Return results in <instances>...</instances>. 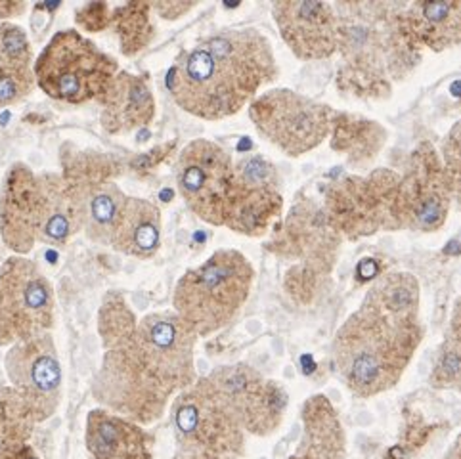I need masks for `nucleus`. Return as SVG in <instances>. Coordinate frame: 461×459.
I'll return each instance as SVG.
<instances>
[{"label": "nucleus", "instance_id": "4", "mask_svg": "<svg viewBox=\"0 0 461 459\" xmlns=\"http://www.w3.org/2000/svg\"><path fill=\"white\" fill-rule=\"evenodd\" d=\"M333 8L337 50L343 58L339 86L357 96L387 94L391 81L418 61V49L404 27V6L347 3Z\"/></svg>", "mask_w": 461, "mask_h": 459}, {"label": "nucleus", "instance_id": "27", "mask_svg": "<svg viewBox=\"0 0 461 459\" xmlns=\"http://www.w3.org/2000/svg\"><path fill=\"white\" fill-rule=\"evenodd\" d=\"M331 132L333 148L347 151L352 159L372 158L370 153L381 148L383 134H385L377 127V122L341 113H335Z\"/></svg>", "mask_w": 461, "mask_h": 459}, {"label": "nucleus", "instance_id": "8", "mask_svg": "<svg viewBox=\"0 0 461 459\" xmlns=\"http://www.w3.org/2000/svg\"><path fill=\"white\" fill-rule=\"evenodd\" d=\"M249 117L270 144L289 158H301L331 134L335 112L289 88H276L249 104Z\"/></svg>", "mask_w": 461, "mask_h": 459}, {"label": "nucleus", "instance_id": "21", "mask_svg": "<svg viewBox=\"0 0 461 459\" xmlns=\"http://www.w3.org/2000/svg\"><path fill=\"white\" fill-rule=\"evenodd\" d=\"M41 220L39 239L61 243L83 226L79 186L56 175L39 176Z\"/></svg>", "mask_w": 461, "mask_h": 459}, {"label": "nucleus", "instance_id": "25", "mask_svg": "<svg viewBox=\"0 0 461 459\" xmlns=\"http://www.w3.org/2000/svg\"><path fill=\"white\" fill-rule=\"evenodd\" d=\"M79 194L83 202V224L88 238L100 243H110L119 211L127 199L125 194L113 182L105 180L81 184Z\"/></svg>", "mask_w": 461, "mask_h": 459}, {"label": "nucleus", "instance_id": "14", "mask_svg": "<svg viewBox=\"0 0 461 459\" xmlns=\"http://www.w3.org/2000/svg\"><path fill=\"white\" fill-rule=\"evenodd\" d=\"M234 180V161L211 140H194L180 151L176 184L184 202L202 220L224 226V212Z\"/></svg>", "mask_w": 461, "mask_h": 459}, {"label": "nucleus", "instance_id": "36", "mask_svg": "<svg viewBox=\"0 0 461 459\" xmlns=\"http://www.w3.org/2000/svg\"><path fill=\"white\" fill-rule=\"evenodd\" d=\"M289 459H312V457H309V455H303V454H297V452H295V454L291 455Z\"/></svg>", "mask_w": 461, "mask_h": 459}, {"label": "nucleus", "instance_id": "12", "mask_svg": "<svg viewBox=\"0 0 461 459\" xmlns=\"http://www.w3.org/2000/svg\"><path fill=\"white\" fill-rule=\"evenodd\" d=\"M454 202L450 178L435 148L423 142L411 153L394 199L396 230L435 232L447 222Z\"/></svg>", "mask_w": 461, "mask_h": 459}, {"label": "nucleus", "instance_id": "1", "mask_svg": "<svg viewBox=\"0 0 461 459\" xmlns=\"http://www.w3.org/2000/svg\"><path fill=\"white\" fill-rule=\"evenodd\" d=\"M195 341L176 312L144 316L125 339L107 346L96 396L142 423L158 419L168 398L195 382Z\"/></svg>", "mask_w": 461, "mask_h": 459}, {"label": "nucleus", "instance_id": "3", "mask_svg": "<svg viewBox=\"0 0 461 459\" xmlns=\"http://www.w3.org/2000/svg\"><path fill=\"white\" fill-rule=\"evenodd\" d=\"M421 341L420 316L391 312L366 295L335 333V370L352 394L372 398L401 382Z\"/></svg>", "mask_w": 461, "mask_h": 459}, {"label": "nucleus", "instance_id": "33", "mask_svg": "<svg viewBox=\"0 0 461 459\" xmlns=\"http://www.w3.org/2000/svg\"><path fill=\"white\" fill-rule=\"evenodd\" d=\"M0 459H41L25 438H5L0 442Z\"/></svg>", "mask_w": 461, "mask_h": 459}, {"label": "nucleus", "instance_id": "31", "mask_svg": "<svg viewBox=\"0 0 461 459\" xmlns=\"http://www.w3.org/2000/svg\"><path fill=\"white\" fill-rule=\"evenodd\" d=\"M33 88V71L0 69V107L22 100Z\"/></svg>", "mask_w": 461, "mask_h": 459}, {"label": "nucleus", "instance_id": "16", "mask_svg": "<svg viewBox=\"0 0 461 459\" xmlns=\"http://www.w3.org/2000/svg\"><path fill=\"white\" fill-rule=\"evenodd\" d=\"M280 35L299 59H326L337 52V15L326 3H274Z\"/></svg>", "mask_w": 461, "mask_h": 459}, {"label": "nucleus", "instance_id": "30", "mask_svg": "<svg viewBox=\"0 0 461 459\" xmlns=\"http://www.w3.org/2000/svg\"><path fill=\"white\" fill-rule=\"evenodd\" d=\"M440 159L444 165V171H447L450 178L454 199L461 207V122H457L447 136V140H444Z\"/></svg>", "mask_w": 461, "mask_h": 459}, {"label": "nucleus", "instance_id": "18", "mask_svg": "<svg viewBox=\"0 0 461 459\" xmlns=\"http://www.w3.org/2000/svg\"><path fill=\"white\" fill-rule=\"evenodd\" d=\"M282 232L284 241H280V253L299 256L303 263L301 272H330L337 245H339V234L331 228L324 211L306 205L295 207Z\"/></svg>", "mask_w": 461, "mask_h": 459}, {"label": "nucleus", "instance_id": "2", "mask_svg": "<svg viewBox=\"0 0 461 459\" xmlns=\"http://www.w3.org/2000/svg\"><path fill=\"white\" fill-rule=\"evenodd\" d=\"M270 40L257 29H228L184 50L167 88L180 110L205 121L240 113L258 90L278 79Z\"/></svg>", "mask_w": 461, "mask_h": 459}, {"label": "nucleus", "instance_id": "10", "mask_svg": "<svg viewBox=\"0 0 461 459\" xmlns=\"http://www.w3.org/2000/svg\"><path fill=\"white\" fill-rule=\"evenodd\" d=\"M401 175L387 168L366 176H343L326 192V217L337 234L358 239L379 230H396L394 199Z\"/></svg>", "mask_w": 461, "mask_h": 459}, {"label": "nucleus", "instance_id": "28", "mask_svg": "<svg viewBox=\"0 0 461 459\" xmlns=\"http://www.w3.org/2000/svg\"><path fill=\"white\" fill-rule=\"evenodd\" d=\"M148 12H149L148 4H127L115 12V22L121 35V42L127 54L140 50L151 37Z\"/></svg>", "mask_w": 461, "mask_h": 459}, {"label": "nucleus", "instance_id": "7", "mask_svg": "<svg viewBox=\"0 0 461 459\" xmlns=\"http://www.w3.org/2000/svg\"><path fill=\"white\" fill-rule=\"evenodd\" d=\"M6 372L14 387L6 411L15 433L23 438L25 425L50 418L59 402L61 367L50 337L44 333L15 343L6 356Z\"/></svg>", "mask_w": 461, "mask_h": 459}, {"label": "nucleus", "instance_id": "17", "mask_svg": "<svg viewBox=\"0 0 461 459\" xmlns=\"http://www.w3.org/2000/svg\"><path fill=\"white\" fill-rule=\"evenodd\" d=\"M41 186L39 176L25 165H15L0 197V230L10 249L25 253L39 239Z\"/></svg>", "mask_w": 461, "mask_h": 459}, {"label": "nucleus", "instance_id": "13", "mask_svg": "<svg viewBox=\"0 0 461 459\" xmlns=\"http://www.w3.org/2000/svg\"><path fill=\"white\" fill-rule=\"evenodd\" d=\"M282 207V180L276 166L258 153L241 158L234 165L224 226L241 236H265L280 219Z\"/></svg>", "mask_w": 461, "mask_h": 459}, {"label": "nucleus", "instance_id": "23", "mask_svg": "<svg viewBox=\"0 0 461 459\" xmlns=\"http://www.w3.org/2000/svg\"><path fill=\"white\" fill-rule=\"evenodd\" d=\"M404 27L416 49L437 52L461 44V3H413L404 6Z\"/></svg>", "mask_w": 461, "mask_h": 459}, {"label": "nucleus", "instance_id": "6", "mask_svg": "<svg viewBox=\"0 0 461 459\" xmlns=\"http://www.w3.org/2000/svg\"><path fill=\"white\" fill-rule=\"evenodd\" d=\"M44 94L68 104L104 98L117 76L115 59L77 31H59L44 46L33 68Z\"/></svg>", "mask_w": 461, "mask_h": 459}, {"label": "nucleus", "instance_id": "9", "mask_svg": "<svg viewBox=\"0 0 461 459\" xmlns=\"http://www.w3.org/2000/svg\"><path fill=\"white\" fill-rule=\"evenodd\" d=\"M173 423L182 452L232 457H241L245 452V431L240 419L207 377L178 394Z\"/></svg>", "mask_w": 461, "mask_h": 459}, {"label": "nucleus", "instance_id": "35", "mask_svg": "<svg viewBox=\"0 0 461 459\" xmlns=\"http://www.w3.org/2000/svg\"><path fill=\"white\" fill-rule=\"evenodd\" d=\"M444 459H461V435L454 440V444L450 446L448 454L444 455Z\"/></svg>", "mask_w": 461, "mask_h": 459}, {"label": "nucleus", "instance_id": "20", "mask_svg": "<svg viewBox=\"0 0 461 459\" xmlns=\"http://www.w3.org/2000/svg\"><path fill=\"white\" fill-rule=\"evenodd\" d=\"M102 125L110 134H125L149 125L156 100L144 76L121 71L102 98Z\"/></svg>", "mask_w": 461, "mask_h": 459}, {"label": "nucleus", "instance_id": "34", "mask_svg": "<svg viewBox=\"0 0 461 459\" xmlns=\"http://www.w3.org/2000/svg\"><path fill=\"white\" fill-rule=\"evenodd\" d=\"M176 459H240L232 455H211V454H195V452H182L178 450Z\"/></svg>", "mask_w": 461, "mask_h": 459}, {"label": "nucleus", "instance_id": "24", "mask_svg": "<svg viewBox=\"0 0 461 459\" xmlns=\"http://www.w3.org/2000/svg\"><path fill=\"white\" fill-rule=\"evenodd\" d=\"M304 433L297 454L312 459H345V428L333 404L324 394L311 396L303 406Z\"/></svg>", "mask_w": 461, "mask_h": 459}, {"label": "nucleus", "instance_id": "15", "mask_svg": "<svg viewBox=\"0 0 461 459\" xmlns=\"http://www.w3.org/2000/svg\"><path fill=\"white\" fill-rule=\"evenodd\" d=\"M207 379L232 408L245 433L268 436L278 431L289 406V396L278 381L265 379L248 364L222 365Z\"/></svg>", "mask_w": 461, "mask_h": 459}, {"label": "nucleus", "instance_id": "5", "mask_svg": "<svg viewBox=\"0 0 461 459\" xmlns=\"http://www.w3.org/2000/svg\"><path fill=\"white\" fill-rule=\"evenodd\" d=\"M255 270L243 253L221 249L182 275L175 289V312L197 337L217 333L248 302Z\"/></svg>", "mask_w": 461, "mask_h": 459}, {"label": "nucleus", "instance_id": "32", "mask_svg": "<svg viewBox=\"0 0 461 459\" xmlns=\"http://www.w3.org/2000/svg\"><path fill=\"white\" fill-rule=\"evenodd\" d=\"M107 18V6L98 4H86L77 12V22H79L86 31H100L105 27Z\"/></svg>", "mask_w": 461, "mask_h": 459}, {"label": "nucleus", "instance_id": "22", "mask_svg": "<svg viewBox=\"0 0 461 459\" xmlns=\"http://www.w3.org/2000/svg\"><path fill=\"white\" fill-rule=\"evenodd\" d=\"M112 248L136 258H149L161 243V212L146 199L127 197L110 238Z\"/></svg>", "mask_w": 461, "mask_h": 459}, {"label": "nucleus", "instance_id": "19", "mask_svg": "<svg viewBox=\"0 0 461 459\" xmlns=\"http://www.w3.org/2000/svg\"><path fill=\"white\" fill-rule=\"evenodd\" d=\"M86 448L95 459H151V438L144 428L105 410L88 413Z\"/></svg>", "mask_w": 461, "mask_h": 459}, {"label": "nucleus", "instance_id": "11", "mask_svg": "<svg viewBox=\"0 0 461 459\" xmlns=\"http://www.w3.org/2000/svg\"><path fill=\"white\" fill-rule=\"evenodd\" d=\"M52 324L50 282L31 260L8 258L0 268V345L35 339Z\"/></svg>", "mask_w": 461, "mask_h": 459}, {"label": "nucleus", "instance_id": "26", "mask_svg": "<svg viewBox=\"0 0 461 459\" xmlns=\"http://www.w3.org/2000/svg\"><path fill=\"white\" fill-rule=\"evenodd\" d=\"M429 382L438 391L461 394V299L454 306L450 326L435 355Z\"/></svg>", "mask_w": 461, "mask_h": 459}, {"label": "nucleus", "instance_id": "29", "mask_svg": "<svg viewBox=\"0 0 461 459\" xmlns=\"http://www.w3.org/2000/svg\"><path fill=\"white\" fill-rule=\"evenodd\" d=\"M0 69H31V44L25 31L15 23H0Z\"/></svg>", "mask_w": 461, "mask_h": 459}]
</instances>
